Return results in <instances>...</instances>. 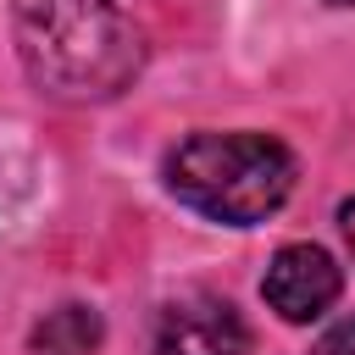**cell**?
Instances as JSON below:
<instances>
[{
  "instance_id": "cell-1",
  "label": "cell",
  "mask_w": 355,
  "mask_h": 355,
  "mask_svg": "<svg viewBox=\"0 0 355 355\" xmlns=\"http://www.w3.org/2000/svg\"><path fill=\"white\" fill-rule=\"evenodd\" d=\"M166 189L211 222H266L294 189V155L266 133H194L166 155Z\"/></svg>"
},
{
  "instance_id": "cell-2",
  "label": "cell",
  "mask_w": 355,
  "mask_h": 355,
  "mask_svg": "<svg viewBox=\"0 0 355 355\" xmlns=\"http://www.w3.org/2000/svg\"><path fill=\"white\" fill-rule=\"evenodd\" d=\"M338 288H344V277H338L333 255L316 250V244H283L272 255L266 277H261V294H266V305L283 322H316V316H327V305L338 300Z\"/></svg>"
},
{
  "instance_id": "cell-3",
  "label": "cell",
  "mask_w": 355,
  "mask_h": 355,
  "mask_svg": "<svg viewBox=\"0 0 355 355\" xmlns=\"http://www.w3.org/2000/svg\"><path fill=\"white\" fill-rule=\"evenodd\" d=\"M244 316L216 294H183L155 322V355H244Z\"/></svg>"
},
{
  "instance_id": "cell-4",
  "label": "cell",
  "mask_w": 355,
  "mask_h": 355,
  "mask_svg": "<svg viewBox=\"0 0 355 355\" xmlns=\"http://www.w3.org/2000/svg\"><path fill=\"white\" fill-rule=\"evenodd\" d=\"M94 338H100V322L83 311V305H67V311H55L44 327H39V355H89L94 349Z\"/></svg>"
},
{
  "instance_id": "cell-5",
  "label": "cell",
  "mask_w": 355,
  "mask_h": 355,
  "mask_svg": "<svg viewBox=\"0 0 355 355\" xmlns=\"http://www.w3.org/2000/svg\"><path fill=\"white\" fill-rule=\"evenodd\" d=\"M311 355H355V316L333 322V327L316 338V349H311Z\"/></svg>"
},
{
  "instance_id": "cell-6",
  "label": "cell",
  "mask_w": 355,
  "mask_h": 355,
  "mask_svg": "<svg viewBox=\"0 0 355 355\" xmlns=\"http://www.w3.org/2000/svg\"><path fill=\"white\" fill-rule=\"evenodd\" d=\"M338 227H344V239H349V255H355V194L338 205Z\"/></svg>"
},
{
  "instance_id": "cell-7",
  "label": "cell",
  "mask_w": 355,
  "mask_h": 355,
  "mask_svg": "<svg viewBox=\"0 0 355 355\" xmlns=\"http://www.w3.org/2000/svg\"><path fill=\"white\" fill-rule=\"evenodd\" d=\"M333 6H355V0H333Z\"/></svg>"
}]
</instances>
